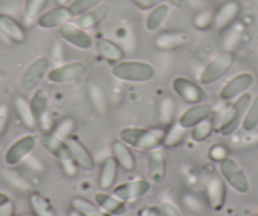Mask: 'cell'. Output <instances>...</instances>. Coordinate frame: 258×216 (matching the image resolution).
I'll return each mask as SVG.
<instances>
[{"mask_svg":"<svg viewBox=\"0 0 258 216\" xmlns=\"http://www.w3.org/2000/svg\"><path fill=\"white\" fill-rule=\"evenodd\" d=\"M250 101H252V96L249 93L243 94L239 98L235 99L232 105H229L224 111H222L219 116L213 119L214 130L223 136L232 135L237 130L238 126L242 124L243 116H244Z\"/></svg>","mask_w":258,"mask_h":216,"instance_id":"obj_1","label":"cell"},{"mask_svg":"<svg viewBox=\"0 0 258 216\" xmlns=\"http://www.w3.org/2000/svg\"><path fill=\"white\" fill-rule=\"evenodd\" d=\"M165 129L163 128H136L125 126L119 131L121 141L128 144L129 147L140 151H152L162 146Z\"/></svg>","mask_w":258,"mask_h":216,"instance_id":"obj_2","label":"cell"},{"mask_svg":"<svg viewBox=\"0 0 258 216\" xmlns=\"http://www.w3.org/2000/svg\"><path fill=\"white\" fill-rule=\"evenodd\" d=\"M114 78L123 83L143 84L153 80L156 76V68L145 61H120L111 68Z\"/></svg>","mask_w":258,"mask_h":216,"instance_id":"obj_3","label":"cell"},{"mask_svg":"<svg viewBox=\"0 0 258 216\" xmlns=\"http://www.w3.org/2000/svg\"><path fill=\"white\" fill-rule=\"evenodd\" d=\"M235 56L232 51H223L218 56H215L207 66L203 68L199 76V84L202 86L213 85L219 81L223 76L228 74L232 66L234 64Z\"/></svg>","mask_w":258,"mask_h":216,"instance_id":"obj_4","label":"cell"},{"mask_svg":"<svg viewBox=\"0 0 258 216\" xmlns=\"http://www.w3.org/2000/svg\"><path fill=\"white\" fill-rule=\"evenodd\" d=\"M88 72V66L81 61L66 62L53 67L47 74V81L54 85L73 84L83 79Z\"/></svg>","mask_w":258,"mask_h":216,"instance_id":"obj_5","label":"cell"},{"mask_svg":"<svg viewBox=\"0 0 258 216\" xmlns=\"http://www.w3.org/2000/svg\"><path fill=\"white\" fill-rule=\"evenodd\" d=\"M172 90L181 100L194 105V104L208 103L209 96L200 84L183 76H177L172 80Z\"/></svg>","mask_w":258,"mask_h":216,"instance_id":"obj_6","label":"cell"},{"mask_svg":"<svg viewBox=\"0 0 258 216\" xmlns=\"http://www.w3.org/2000/svg\"><path fill=\"white\" fill-rule=\"evenodd\" d=\"M222 177L230 187L238 193H247L249 191V181L238 162L227 157L219 163Z\"/></svg>","mask_w":258,"mask_h":216,"instance_id":"obj_7","label":"cell"},{"mask_svg":"<svg viewBox=\"0 0 258 216\" xmlns=\"http://www.w3.org/2000/svg\"><path fill=\"white\" fill-rule=\"evenodd\" d=\"M51 61L47 56H41L34 59L23 72L21 86L24 91H32L38 88L39 84L47 78V74L51 68Z\"/></svg>","mask_w":258,"mask_h":216,"instance_id":"obj_8","label":"cell"},{"mask_svg":"<svg viewBox=\"0 0 258 216\" xmlns=\"http://www.w3.org/2000/svg\"><path fill=\"white\" fill-rule=\"evenodd\" d=\"M36 144L37 138L33 134H27V135L21 136L16 141H13L11 147L7 150L6 156H4L7 166L16 167V166L24 162V160L32 155L33 150L36 148Z\"/></svg>","mask_w":258,"mask_h":216,"instance_id":"obj_9","label":"cell"},{"mask_svg":"<svg viewBox=\"0 0 258 216\" xmlns=\"http://www.w3.org/2000/svg\"><path fill=\"white\" fill-rule=\"evenodd\" d=\"M254 84V76L249 72H240L224 84L219 91V98L223 101H234L243 94L248 93Z\"/></svg>","mask_w":258,"mask_h":216,"instance_id":"obj_10","label":"cell"},{"mask_svg":"<svg viewBox=\"0 0 258 216\" xmlns=\"http://www.w3.org/2000/svg\"><path fill=\"white\" fill-rule=\"evenodd\" d=\"M58 36L62 41L81 51H88L94 46L93 37L88 33V31L70 22L59 27Z\"/></svg>","mask_w":258,"mask_h":216,"instance_id":"obj_11","label":"cell"},{"mask_svg":"<svg viewBox=\"0 0 258 216\" xmlns=\"http://www.w3.org/2000/svg\"><path fill=\"white\" fill-rule=\"evenodd\" d=\"M240 9L242 8H240L239 2H237V0H227L214 13L213 28L217 32L227 31L237 21V18L239 17Z\"/></svg>","mask_w":258,"mask_h":216,"instance_id":"obj_12","label":"cell"},{"mask_svg":"<svg viewBox=\"0 0 258 216\" xmlns=\"http://www.w3.org/2000/svg\"><path fill=\"white\" fill-rule=\"evenodd\" d=\"M151 190V182L148 180H143V178H138V180L129 181V182L120 183V185L115 186L113 188V195L120 198L124 202H129V201L137 200V198L142 197L146 193L150 192Z\"/></svg>","mask_w":258,"mask_h":216,"instance_id":"obj_13","label":"cell"},{"mask_svg":"<svg viewBox=\"0 0 258 216\" xmlns=\"http://www.w3.org/2000/svg\"><path fill=\"white\" fill-rule=\"evenodd\" d=\"M205 196L208 205L214 211H220L224 207L225 197H227V187L225 181L220 176L214 175L205 183Z\"/></svg>","mask_w":258,"mask_h":216,"instance_id":"obj_14","label":"cell"},{"mask_svg":"<svg viewBox=\"0 0 258 216\" xmlns=\"http://www.w3.org/2000/svg\"><path fill=\"white\" fill-rule=\"evenodd\" d=\"M213 116V106L209 103H200L190 105L185 111H182L177 119V123L182 128L191 129L200 121L209 119Z\"/></svg>","mask_w":258,"mask_h":216,"instance_id":"obj_15","label":"cell"},{"mask_svg":"<svg viewBox=\"0 0 258 216\" xmlns=\"http://www.w3.org/2000/svg\"><path fill=\"white\" fill-rule=\"evenodd\" d=\"M73 18V14L68 7H56L42 13L36 23L42 29H53L59 28L62 24L69 23Z\"/></svg>","mask_w":258,"mask_h":216,"instance_id":"obj_16","label":"cell"},{"mask_svg":"<svg viewBox=\"0 0 258 216\" xmlns=\"http://www.w3.org/2000/svg\"><path fill=\"white\" fill-rule=\"evenodd\" d=\"M66 143H68L71 158L78 165L79 168H83L85 171H91L95 167V161H94L93 155L76 136L73 135L69 139H66Z\"/></svg>","mask_w":258,"mask_h":216,"instance_id":"obj_17","label":"cell"},{"mask_svg":"<svg viewBox=\"0 0 258 216\" xmlns=\"http://www.w3.org/2000/svg\"><path fill=\"white\" fill-rule=\"evenodd\" d=\"M39 139H41V143L42 146H43L44 150L48 151V152L61 163L73 160L66 140L58 138V136H57L56 134L52 133V131H44Z\"/></svg>","mask_w":258,"mask_h":216,"instance_id":"obj_18","label":"cell"},{"mask_svg":"<svg viewBox=\"0 0 258 216\" xmlns=\"http://www.w3.org/2000/svg\"><path fill=\"white\" fill-rule=\"evenodd\" d=\"M0 33L17 44H22L27 41L26 28L8 14H0Z\"/></svg>","mask_w":258,"mask_h":216,"instance_id":"obj_19","label":"cell"},{"mask_svg":"<svg viewBox=\"0 0 258 216\" xmlns=\"http://www.w3.org/2000/svg\"><path fill=\"white\" fill-rule=\"evenodd\" d=\"M190 42V37L185 32L167 31L162 32L155 38V47L161 51H175L182 48Z\"/></svg>","mask_w":258,"mask_h":216,"instance_id":"obj_20","label":"cell"},{"mask_svg":"<svg viewBox=\"0 0 258 216\" xmlns=\"http://www.w3.org/2000/svg\"><path fill=\"white\" fill-rule=\"evenodd\" d=\"M109 12H110L109 6H106V4H99L95 8L90 9L86 13L78 17L75 21V24L78 27H80V28L85 29V31H90V29H94L99 24L103 23L104 19L108 17Z\"/></svg>","mask_w":258,"mask_h":216,"instance_id":"obj_21","label":"cell"},{"mask_svg":"<svg viewBox=\"0 0 258 216\" xmlns=\"http://www.w3.org/2000/svg\"><path fill=\"white\" fill-rule=\"evenodd\" d=\"M148 170H150L151 181L155 183H161L167 173V162L163 150L156 148L150 151L148 156Z\"/></svg>","mask_w":258,"mask_h":216,"instance_id":"obj_22","label":"cell"},{"mask_svg":"<svg viewBox=\"0 0 258 216\" xmlns=\"http://www.w3.org/2000/svg\"><path fill=\"white\" fill-rule=\"evenodd\" d=\"M111 152H113V157L118 162L119 167H121L126 172H132L136 170L137 161H136L135 153L132 152L128 144L121 141L120 139L114 140L111 144Z\"/></svg>","mask_w":258,"mask_h":216,"instance_id":"obj_23","label":"cell"},{"mask_svg":"<svg viewBox=\"0 0 258 216\" xmlns=\"http://www.w3.org/2000/svg\"><path fill=\"white\" fill-rule=\"evenodd\" d=\"M96 205L105 211L108 215L121 216L126 212V202L121 201L113 193L108 192H96L94 196Z\"/></svg>","mask_w":258,"mask_h":216,"instance_id":"obj_24","label":"cell"},{"mask_svg":"<svg viewBox=\"0 0 258 216\" xmlns=\"http://www.w3.org/2000/svg\"><path fill=\"white\" fill-rule=\"evenodd\" d=\"M118 171L119 165L114 157L106 158L103 162L100 168V173H99L98 183L99 187L103 191H109L114 187L118 178Z\"/></svg>","mask_w":258,"mask_h":216,"instance_id":"obj_25","label":"cell"},{"mask_svg":"<svg viewBox=\"0 0 258 216\" xmlns=\"http://www.w3.org/2000/svg\"><path fill=\"white\" fill-rule=\"evenodd\" d=\"M94 43H95L98 53L100 54L105 61L111 62V63H118V62L123 61L124 51L121 49V47L119 46V44H116L115 42H113L111 39L100 37V38L96 39Z\"/></svg>","mask_w":258,"mask_h":216,"instance_id":"obj_26","label":"cell"},{"mask_svg":"<svg viewBox=\"0 0 258 216\" xmlns=\"http://www.w3.org/2000/svg\"><path fill=\"white\" fill-rule=\"evenodd\" d=\"M14 108H16L17 114L21 119L22 124L26 126L28 130H36L38 128V121L32 111L31 103L28 99L23 95H18L14 99Z\"/></svg>","mask_w":258,"mask_h":216,"instance_id":"obj_27","label":"cell"},{"mask_svg":"<svg viewBox=\"0 0 258 216\" xmlns=\"http://www.w3.org/2000/svg\"><path fill=\"white\" fill-rule=\"evenodd\" d=\"M170 6H167V4L165 3L153 7L150 11V13H148V16L146 17V29H147L148 32L158 31V29L162 27V24L166 22L167 17L170 16Z\"/></svg>","mask_w":258,"mask_h":216,"instance_id":"obj_28","label":"cell"},{"mask_svg":"<svg viewBox=\"0 0 258 216\" xmlns=\"http://www.w3.org/2000/svg\"><path fill=\"white\" fill-rule=\"evenodd\" d=\"M29 205L36 216H57L52 202L42 193L32 192L29 195Z\"/></svg>","mask_w":258,"mask_h":216,"instance_id":"obj_29","label":"cell"},{"mask_svg":"<svg viewBox=\"0 0 258 216\" xmlns=\"http://www.w3.org/2000/svg\"><path fill=\"white\" fill-rule=\"evenodd\" d=\"M29 103H31L32 111L36 116L37 121H38V124H41L48 114V94L43 89H38V90L34 91Z\"/></svg>","mask_w":258,"mask_h":216,"instance_id":"obj_30","label":"cell"},{"mask_svg":"<svg viewBox=\"0 0 258 216\" xmlns=\"http://www.w3.org/2000/svg\"><path fill=\"white\" fill-rule=\"evenodd\" d=\"M187 129L182 128L177 121L172 123L165 129V135H163L162 146L165 148H175L180 146L186 136Z\"/></svg>","mask_w":258,"mask_h":216,"instance_id":"obj_31","label":"cell"},{"mask_svg":"<svg viewBox=\"0 0 258 216\" xmlns=\"http://www.w3.org/2000/svg\"><path fill=\"white\" fill-rule=\"evenodd\" d=\"M176 118V101L172 96H165L158 103V120L162 125L168 126L175 123Z\"/></svg>","mask_w":258,"mask_h":216,"instance_id":"obj_32","label":"cell"},{"mask_svg":"<svg viewBox=\"0 0 258 216\" xmlns=\"http://www.w3.org/2000/svg\"><path fill=\"white\" fill-rule=\"evenodd\" d=\"M88 99L98 113L103 114V115L108 113V100H106L105 94L100 86L91 83L88 86Z\"/></svg>","mask_w":258,"mask_h":216,"instance_id":"obj_33","label":"cell"},{"mask_svg":"<svg viewBox=\"0 0 258 216\" xmlns=\"http://www.w3.org/2000/svg\"><path fill=\"white\" fill-rule=\"evenodd\" d=\"M71 208L80 212L83 216H105V211L101 210L96 202H91L85 197H74L71 200Z\"/></svg>","mask_w":258,"mask_h":216,"instance_id":"obj_34","label":"cell"},{"mask_svg":"<svg viewBox=\"0 0 258 216\" xmlns=\"http://www.w3.org/2000/svg\"><path fill=\"white\" fill-rule=\"evenodd\" d=\"M258 128V95L254 96L245 111L242 120V129L244 131H253Z\"/></svg>","mask_w":258,"mask_h":216,"instance_id":"obj_35","label":"cell"},{"mask_svg":"<svg viewBox=\"0 0 258 216\" xmlns=\"http://www.w3.org/2000/svg\"><path fill=\"white\" fill-rule=\"evenodd\" d=\"M213 131L214 130V121H213L212 118L205 119V120L200 121L199 124H197L195 126L191 128V138L192 140L198 141H205L207 139H209L212 136Z\"/></svg>","mask_w":258,"mask_h":216,"instance_id":"obj_36","label":"cell"},{"mask_svg":"<svg viewBox=\"0 0 258 216\" xmlns=\"http://www.w3.org/2000/svg\"><path fill=\"white\" fill-rule=\"evenodd\" d=\"M48 0H26L24 4V19L27 23H33L43 13Z\"/></svg>","mask_w":258,"mask_h":216,"instance_id":"obj_37","label":"cell"},{"mask_svg":"<svg viewBox=\"0 0 258 216\" xmlns=\"http://www.w3.org/2000/svg\"><path fill=\"white\" fill-rule=\"evenodd\" d=\"M101 3V0H73L68 6L69 11L71 12L74 18H78L81 14L86 13L90 9L95 8Z\"/></svg>","mask_w":258,"mask_h":216,"instance_id":"obj_38","label":"cell"},{"mask_svg":"<svg viewBox=\"0 0 258 216\" xmlns=\"http://www.w3.org/2000/svg\"><path fill=\"white\" fill-rule=\"evenodd\" d=\"M75 128H76V121L74 120L73 118L69 116V118H64L62 119L61 121H58L57 125L54 126L52 133L56 134L58 138L66 140V139H69L70 136H73V133L74 130H75Z\"/></svg>","mask_w":258,"mask_h":216,"instance_id":"obj_39","label":"cell"},{"mask_svg":"<svg viewBox=\"0 0 258 216\" xmlns=\"http://www.w3.org/2000/svg\"><path fill=\"white\" fill-rule=\"evenodd\" d=\"M213 22H214V12L204 11L195 16L192 24L199 31H208V29L213 28Z\"/></svg>","mask_w":258,"mask_h":216,"instance_id":"obj_40","label":"cell"},{"mask_svg":"<svg viewBox=\"0 0 258 216\" xmlns=\"http://www.w3.org/2000/svg\"><path fill=\"white\" fill-rule=\"evenodd\" d=\"M228 157V148L223 144H214L209 150V158L215 163H220Z\"/></svg>","mask_w":258,"mask_h":216,"instance_id":"obj_41","label":"cell"},{"mask_svg":"<svg viewBox=\"0 0 258 216\" xmlns=\"http://www.w3.org/2000/svg\"><path fill=\"white\" fill-rule=\"evenodd\" d=\"M11 120V108L7 104H0V138L6 134Z\"/></svg>","mask_w":258,"mask_h":216,"instance_id":"obj_42","label":"cell"},{"mask_svg":"<svg viewBox=\"0 0 258 216\" xmlns=\"http://www.w3.org/2000/svg\"><path fill=\"white\" fill-rule=\"evenodd\" d=\"M161 213H162V216H182L177 206L170 201H166L161 205Z\"/></svg>","mask_w":258,"mask_h":216,"instance_id":"obj_43","label":"cell"},{"mask_svg":"<svg viewBox=\"0 0 258 216\" xmlns=\"http://www.w3.org/2000/svg\"><path fill=\"white\" fill-rule=\"evenodd\" d=\"M16 215V203L12 200L0 206V216H14Z\"/></svg>","mask_w":258,"mask_h":216,"instance_id":"obj_44","label":"cell"},{"mask_svg":"<svg viewBox=\"0 0 258 216\" xmlns=\"http://www.w3.org/2000/svg\"><path fill=\"white\" fill-rule=\"evenodd\" d=\"M129 2L135 4L141 11H151L155 7L152 3V0H129Z\"/></svg>","mask_w":258,"mask_h":216,"instance_id":"obj_45","label":"cell"},{"mask_svg":"<svg viewBox=\"0 0 258 216\" xmlns=\"http://www.w3.org/2000/svg\"><path fill=\"white\" fill-rule=\"evenodd\" d=\"M141 216H162L161 207H158V206H151V207L145 208V210L141 211Z\"/></svg>","mask_w":258,"mask_h":216,"instance_id":"obj_46","label":"cell"},{"mask_svg":"<svg viewBox=\"0 0 258 216\" xmlns=\"http://www.w3.org/2000/svg\"><path fill=\"white\" fill-rule=\"evenodd\" d=\"M9 200H11V198H9V196L7 195V193L0 192V206L4 205V203H6V202H8Z\"/></svg>","mask_w":258,"mask_h":216,"instance_id":"obj_47","label":"cell"},{"mask_svg":"<svg viewBox=\"0 0 258 216\" xmlns=\"http://www.w3.org/2000/svg\"><path fill=\"white\" fill-rule=\"evenodd\" d=\"M68 216H83V215H81L80 212H78L76 210H74V208H70L68 212Z\"/></svg>","mask_w":258,"mask_h":216,"instance_id":"obj_48","label":"cell"},{"mask_svg":"<svg viewBox=\"0 0 258 216\" xmlns=\"http://www.w3.org/2000/svg\"><path fill=\"white\" fill-rule=\"evenodd\" d=\"M14 216H36L34 212H23V213H19V215H14Z\"/></svg>","mask_w":258,"mask_h":216,"instance_id":"obj_49","label":"cell"},{"mask_svg":"<svg viewBox=\"0 0 258 216\" xmlns=\"http://www.w3.org/2000/svg\"><path fill=\"white\" fill-rule=\"evenodd\" d=\"M166 0H152V3H153V6H158V4H162V3H165Z\"/></svg>","mask_w":258,"mask_h":216,"instance_id":"obj_50","label":"cell"},{"mask_svg":"<svg viewBox=\"0 0 258 216\" xmlns=\"http://www.w3.org/2000/svg\"><path fill=\"white\" fill-rule=\"evenodd\" d=\"M185 216H192V215H185Z\"/></svg>","mask_w":258,"mask_h":216,"instance_id":"obj_51","label":"cell"}]
</instances>
